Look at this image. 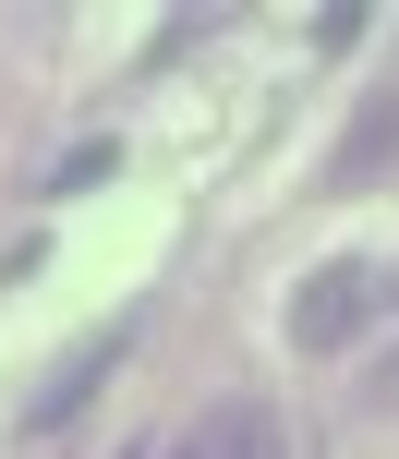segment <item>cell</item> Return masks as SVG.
<instances>
[{
	"label": "cell",
	"mask_w": 399,
	"mask_h": 459,
	"mask_svg": "<svg viewBox=\"0 0 399 459\" xmlns=\"http://www.w3.org/2000/svg\"><path fill=\"white\" fill-rule=\"evenodd\" d=\"M376 302H387V266H376V254H327V266L291 290V351H351L363 326H376Z\"/></svg>",
	"instance_id": "obj_1"
},
{
	"label": "cell",
	"mask_w": 399,
	"mask_h": 459,
	"mask_svg": "<svg viewBox=\"0 0 399 459\" xmlns=\"http://www.w3.org/2000/svg\"><path fill=\"white\" fill-rule=\"evenodd\" d=\"M121 351H134V326H97V339H85V351H73V363H61V375H48V387H37V399H24V436H61V423H73V411H85V399H97V387H109V363H121Z\"/></svg>",
	"instance_id": "obj_2"
},
{
	"label": "cell",
	"mask_w": 399,
	"mask_h": 459,
	"mask_svg": "<svg viewBox=\"0 0 399 459\" xmlns=\"http://www.w3.org/2000/svg\"><path fill=\"white\" fill-rule=\"evenodd\" d=\"M169 459H291V436H279V411H255V399H218V411L182 423Z\"/></svg>",
	"instance_id": "obj_3"
},
{
	"label": "cell",
	"mask_w": 399,
	"mask_h": 459,
	"mask_svg": "<svg viewBox=\"0 0 399 459\" xmlns=\"http://www.w3.org/2000/svg\"><path fill=\"white\" fill-rule=\"evenodd\" d=\"M387 169H399V85H376V97L351 109V134H339L327 182H339V194H363V182H387Z\"/></svg>",
	"instance_id": "obj_4"
},
{
	"label": "cell",
	"mask_w": 399,
	"mask_h": 459,
	"mask_svg": "<svg viewBox=\"0 0 399 459\" xmlns=\"http://www.w3.org/2000/svg\"><path fill=\"white\" fill-rule=\"evenodd\" d=\"M363 399H376V411H399V351H387L376 375H363Z\"/></svg>",
	"instance_id": "obj_5"
}]
</instances>
